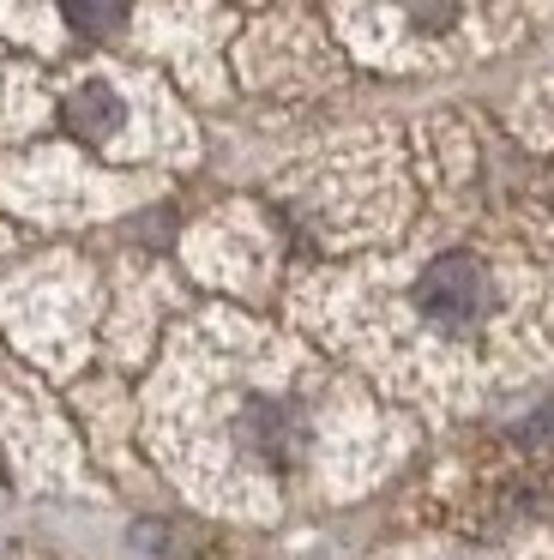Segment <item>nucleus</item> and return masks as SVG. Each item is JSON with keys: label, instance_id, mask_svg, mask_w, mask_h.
Here are the masks:
<instances>
[{"label": "nucleus", "instance_id": "f257e3e1", "mask_svg": "<svg viewBox=\"0 0 554 560\" xmlns=\"http://www.w3.org/2000/svg\"><path fill=\"white\" fill-rule=\"evenodd\" d=\"M416 307L440 331H476L494 307V278L476 254H440L416 278Z\"/></svg>", "mask_w": 554, "mask_h": 560}, {"label": "nucleus", "instance_id": "f03ea898", "mask_svg": "<svg viewBox=\"0 0 554 560\" xmlns=\"http://www.w3.org/2000/svg\"><path fill=\"white\" fill-rule=\"evenodd\" d=\"M60 121H67L72 139H84V145H103V139H115V127L127 121V103H120L115 85H103V79H84L79 91H67V103H60Z\"/></svg>", "mask_w": 554, "mask_h": 560}, {"label": "nucleus", "instance_id": "7ed1b4c3", "mask_svg": "<svg viewBox=\"0 0 554 560\" xmlns=\"http://www.w3.org/2000/svg\"><path fill=\"white\" fill-rule=\"evenodd\" d=\"M241 440H247L265 464H277V470H284V464L296 458V446H301L296 410H284V404H272V398H253L247 416H241Z\"/></svg>", "mask_w": 554, "mask_h": 560}, {"label": "nucleus", "instance_id": "20e7f679", "mask_svg": "<svg viewBox=\"0 0 554 560\" xmlns=\"http://www.w3.org/2000/svg\"><path fill=\"white\" fill-rule=\"evenodd\" d=\"M132 0H60V13H67L72 31H84V37H108V31L127 19Z\"/></svg>", "mask_w": 554, "mask_h": 560}, {"label": "nucleus", "instance_id": "39448f33", "mask_svg": "<svg viewBox=\"0 0 554 560\" xmlns=\"http://www.w3.org/2000/svg\"><path fill=\"white\" fill-rule=\"evenodd\" d=\"M404 13L416 31H446L458 19V0H404Z\"/></svg>", "mask_w": 554, "mask_h": 560}, {"label": "nucleus", "instance_id": "423d86ee", "mask_svg": "<svg viewBox=\"0 0 554 560\" xmlns=\"http://www.w3.org/2000/svg\"><path fill=\"white\" fill-rule=\"evenodd\" d=\"M554 434V398L530 410V422H518V440H549Z\"/></svg>", "mask_w": 554, "mask_h": 560}, {"label": "nucleus", "instance_id": "0eeeda50", "mask_svg": "<svg viewBox=\"0 0 554 560\" xmlns=\"http://www.w3.org/2000/svg\"><path fill=\"white\" fill-rule=\"evenodd\" d=\"M549 206H554V187H549Z\"/></svg>", "mask_w": 554, "mask_h": 560}]
</instances>
